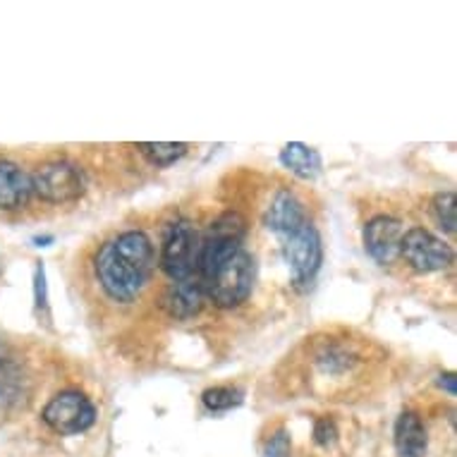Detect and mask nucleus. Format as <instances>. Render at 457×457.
Returning a JSON list of instances; mask_svg holds the SVG:
<instances>
[{"label": "nucleus", "instance_id": "f257e3e1", "mask_svg": "<svg viewBox=\"0 0 457 457\" xmlns=\"http://www.w3.org/2000/svg\"><path fill=\"white\" fill-rule=\"evenodd\" d=\"M154 269V245L142 230H128L112 237L98 249L94 259L98 285L112 302L120 304H129L144 293Z\"/></svg>", "mask_w": 457, "mask_h": 457}, {"label": "nucleus", "instance_id": "f03ea898", "mask_svg": "<svg viewBox=\"0 0 457 457\" xmlns=\"http://www.w3.org/2000/svg\"><path fill=\"white\" fill-rule=\"evenodd\" d=\"M202 249V235L196 233V228L189 220H178L168 228L161 247V270L170 280H185L195 276L196 259Z\"/></svg>", "mask_w": 457, "mask_h": 457}, {"label": "nucleus", "instance_id": "7ed1b4c3", "mask_svg": "<svg viewBox=\"0 0 457 457\" xmlns=\"http://www.w3.org/2000/svg\"><path fill=\"white\" fill-rule=\"evenodd\" d=\"M285 262L290 266V278H293L295 290H309L314 283L316 273L321 269L323 262V247L321 235L314 225L304 223L297 233L287 235L283 245Z\"/></svg>", "mask_w": 457, "mask_h": 457}, {"label": "nucleus", "instance_id": "20e7f679", "mask_svg": "<svg viewBox=\"0 0 457 457\" xmlns=\"http://www.w3.org/2000/svg\"><path fill=\"white\" fill-rule=\"evenodd\" d=\"M31 189L38 199L48 204H70L87 192V178L79 165L70 161H51L31 175Z\"/></svg>", "mask_w": 457, "mask_h": 457}, {"label": "nucleus", "instance_id": "39448f33", "mask_svg": "<svg viewBox=\"0 0 457 457\" xmlns=\"http://www.w3.org/2000/svg\"><path fill=\"white\" fill-rule=\"evenodd\" d=\"M41 420L55 431V434L72 436L82 434L94 427L96 421V407L79 390H62L48 400V405L41 412Z\"/></svg>", "mask_w": 457, "mask_h": 457}, {"label": "nucleus", "instance_id": "423d86ee", "mask_svg": "<svg viewBox=\"0 0 457 457\" xmlns=\"http://www.w3.org/2000/svg\"><path fill=\"white\" fill-rule=\"evenodd\" d=\"M400 256L420 273H436L453 263V249L424 228H412L403 235Z\"/></svg>", "mask_w": 457, "mask_h": 457}, {"label": "nucleus", "instance_id": "0eeeda50", "mask_svg": "<svg viewBox=\"0 0 457 457\" xmlns=\"http://www.w3.org/2000/svg\"><path fill=\"white\" fill-rule=\"evenodd\" d=\"M403 223L393 216L371 218L364 228V247L369 256L381 266H390L400 259V245H403Z\"/></svg>", "mask_w": 457, "mask_h": 457}, {"label": "nucleus", "instance_id": "6e6552de", "mask_svg": "<svg viewBox=\"0 0 457 457\" xmlns=\"http://www.w3.org/2000/svg\"><path fill=\"white\" fill-rule=\"evenodd\" d=\"M307 223V213L302 209L300 199L290 192V189H280L273 202L269 206V213H266V225L269 230H273L280 237H287L300 230L302 225Z\"/></svg>", "mask_w": 457, "mask_h": 457}, {"label": "nucleus", "instance_id": "1a4fd4ad", "mask_svg": "<svg viewBox=\"0 0 457 457\" xmlns=\"http://www.w3.org/2000/svg\"><path fill=\"white\" fill-rule=\"evenodd\" d=\"M204 300L206 295H204L199 278L189 276L185 280H175L168 287V293L163 295V309L173 319H192L202 312Z\"/></svg>", "mask_w": 457, "mask_h": 457}, {"label": "nucleus", "instance_id": "9d476101", "mask_svg": "<svg viewBox=\"0 0 457 457\" xmlns=\"http://www.w3.org/2000/svg\"><path fill=\"white\" fill-rule=\"evenodd\" d=\"M34 195L31 175H27L12 161H0V209L17 211L27 206Z\"/></svg>", "mask_w": 457, "mask_h": 457}, {"label": "nucleus", "instance_id": "9b49d317", "mask_svg": "<svg viewBox=\"0 0 457 457\" xmlns=\"http://www.w3.org/2000/svg\"><path fill=\"white\" fill-rule=\"evenodd\" d=\"M395 450L400 457H424L427 455V428L420 414L403 412L395 421Z\"/></svg>", "mask_w": 457, "mask_h": 457}, {"label": "nucleus", "instance_id": "f8f14e48", "mask_svg": "<svg viewBox=\"0 0 457 457\" xmlns=\"http://www.w3.org/2000/svg\"><path fill=\"white\" fill-rule=\"evenodd\" d=\"M280 163L302 180H314L316 175L321 173L323 165L321 154L302 142L285 144V149L280 151Z\"/></svg>", "mask_w": 457, "mask_h": 457}, {"label": "nucleus", "instance_id": "ddd939ff", "mask_svg": "<svg viewBox=\"0 0 457 457\" xmlns=\"http://www.w3.org/2000/svg\"><path fill=\"white\" fill-rule=\"evenodd\" d=\"M137 149L142 151V156L149 161L151 165H173L178 163L185 154H187V144L182 142H144Z\"/></svg>", "mask_w": 457, "mask_h": 457}, {"label": "nucleus", "instance_id": "4468645a", "mask_svg": "<svg viewBox=\"0 0 457 457\" xmlns=\"http://www.w3.org/2000/svg\"><path fill=\"white\" fill-rule=\"evenodd\" d=\"M202 403L211 412H225L233 410L242 403V390L230 388V386H216V388L204 390Z\"/></svg>", "mask_w": 457, "mask_h": 457}, {"label": "nucleus", "instance_id": "2eb2a0df", "mask_svg": "<svg viewBox=\"0 0 457 457\" xmlns=\"http://www.w3.org/2000/svg\"><path fill=\"white\" fill-rule=\"evenodd\" d=\"M431 211H434V218L438 220V225H441L445 233H455L457 202L453 192H441V195H436L434 202H431Z\"/></svg>", "mask_w": 457, "mask_h": 457}, {"label": "nucleus", "instance_id": "dca6fc26", "mask_svg": "<svg viewBox=\"0 0 457 457\" xmlns=\"http://www.w3.org/2000/svg\"><path fill=\"white\" fill-rule=\"evenodd\" d=\"M290 436L285 428H278V434L270 436L269 445H266V457H290Z\"/></svg>", "mask_w": 457, "mask_h": 457}, {"label": "nucleus", "instance_id": "f3484780", "mask_svg": "<svg viewBox=\"0 0 457 457\" xmlns=\"http://www.w3.org/2000/svg\"><path fill=\"white\" fill-rule=\"evenodd\" d=\"M337 438V428H336V421L328 420V417H321V420H316L314 424V441L323 448H328L330 443Z\"/></svg>", "mask_w": 457, "mask_h": 457}, {"label": "nucleus", "instance_id": "a211bd4d", "mask_svg": "<svg viewBox=\"0 0 457 457\" xmlns=\"http://www.w3.org/2000/svg\"><path fill=\"white\" fill-rule=\"evenodd\" d=\"M34 287H37V304L38 307H46V276H44V266L37 269V280H34Z\"/></svg>", "mask_w": 457, "mask_h": 457}, {"label": "nucleus", "instance_id": "6ab92c4d", "mask_svg": "<svg viewBox=\"0 0 457 457\" xmlns=\"http://www.w3.org/2000/svg\"><path fill=\"white\" fill-rule=\"evenodd\" d=\"M438 386H441V388H445L450 393V395H455L457 393V378H455V374H443L441 378H438Z\"/></svg>", "mask_w": 457, "mask_h": 457}]
</instances>
